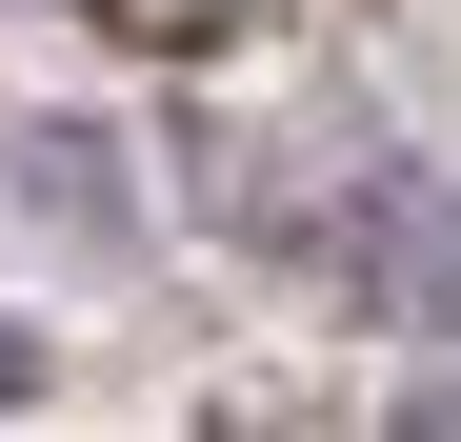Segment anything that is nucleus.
<instances>
[{"label":"nucleus","mask_w":461,"mask_h":442,"mask_svg":"<svg viewBox=\"0 0 461 442\" xmlns=\"http://www.w3.org/2000/svg\"><path fill=\"white\" fill-rule=\"evenodd\" d=\"M21 382H41V362H21V322H0V402H21Z\"/></svg>","instance_id":"obj_3"},{"label":"nucleus","mask_w":461,"mask_h":442,"mask_svg":"<svg viewBox=\"0 0 461 442\" xmlns=\"http://www.w3.org/2000/svg\"><path fill=\"white\" fill-rule=\"evenodd\" d=\"M101 21H121V41H241L261 0H101Z\"/></svg>","instance_id":"obj_2"},{"label":"nucleus","mask_w":461,"mask_h":442,"mask_svg":"<svg viewBox=\"0 0 461 442\" xmlns=\"http://www.w3.org/2000/svg\"><path fill=\"white\" fill-rule=\"evenodd\" d=\"M381 262H402V302H421V322H461V201H421V181H402V221H381Z\"/></svg>","instance_id":"obj_1"}]
</instances>
